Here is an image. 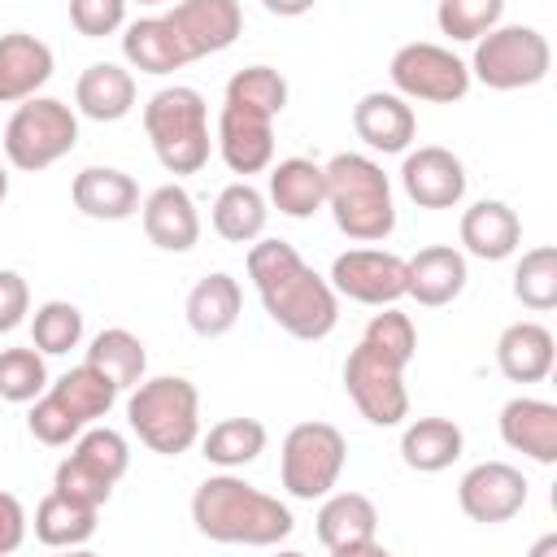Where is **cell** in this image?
I'll list each match as a JSON object with an SVG mask.
<instances>
[{"label":"cell","mask_w":557,"mask_h":557,"mask_svg":"<svg viewBox=\"0 0 557 557\" xmlns=\"http://www.w3.org/2000/svg\"><path fill=\"white\" fill-rule=\"evenodd\" d=\"M248 278L261 296V309L292 339H326L339 322V296L287 239L248 244Z\"/></svg>","instance_id":"cell-1"},{"label":"cell","mask_w":557,"mask_h":557,"mask_svg":"<svg viewBox=\"0 0 557 557\" xmlns=\"http://www.w3.org/2000/svg\"><path fill=\"white\" fill-rule=\"evenodd\" d=\"M191 522L213 544H248V548L283 544L296 531L292 509L278 496L239 479L235 470L209 474L191 492Z\"/></svg>","instance_id":"cell-2"},{"label":"cell","mask_w":557,"mask_h":557,"mask_svg":"<svg viewBox=\"0 0 557 557\" xmlns=\"http://www.w3.org/2000/svg\"><path fill=\"white\" fill-rule=\"evenodd\" d=\"M326 209L352 244H383L396 231V200L383 165L366 152H335L326 165Z\"/></svg>","instance_id":"cell-3"},{"label":"cell","mask_w":557,"mask_h":557,"mask_svg":"<svg viewBox=\"0 0 557 557\" xmlns=\"http://www.w3.org/2000/svg\"><path fill=\"white\" fill-rule=\"evenodd\" d=\"M126 422L144 448L178 457L200 440V392L183 374L139 379L126 396Z\"/></svg>","instance_id":"cell-4"},{"label":"cell","mask_w":557,"mask_h":557,"mask_svg":"<svg viewBox=\"0 0 557 557\" xmlns=\"http://www.w3.org/2000/svg\"><path fill=\"white\" fill-rule=\"evenodd\" d=\"M144 131L165 174H200L209 161V104L196 87H161L144 104Z\"/></svg>","instance_id":"cell-5"},{"label":"cell","mask_w":557,"mask_h":557,"mask_svg":"<svg viewBox=\"0 0 557 557\" xmlns=\"http://www.w3.org/2000/svg\"><path fill=\"white\" fill-rule=\"evenodd\" d=\"M4 161L13 170L39 174L48 165H57L65 152H74L78 144V113L57 100V96H30L13 109V117L4 122Z\"/></svg>","instance_id":"cell-6"},{"label":"cell","mask_w":557,"mask_h":557,"mask_svg":"<svg viewBox=\"0 0 557 557\" xmlns=\"http://www.w3.org/2000/svg\"><path fill=\"white\" fill-rule=\"evenodd\" d=\"M466 65L470 78H479L492 91H522L548 78L553 48L535 26H492L474 39V57Z\"/></svg>","instance_id":"cell-7"},{"label":"cell","mask_w":557,"mask_h":557,"mask_svg":"<svg viewBox=\"0 0 557 557\" xmlns=\"http://www.w3.org/2000/svg\"><path fill=\"white\" fill-rule=\"evenodd\" d=\"M348 461V444L331 422H296L278 448V479L292 500H322Z\"/></svg>","instance_id":"cell-8"},{"label":"cell","mask_w":557,"mask_h":557,"mask_svg":"<svg viewBox=\"0 0 557 557\" xmlns=\"http://www.w3.org/2000/svg\"><path fill=\"white\" fill-rule=\"evenodd\" d=\"M392 91H400L405 100H426V104H457L466 91H470V65L444 48V44H426V39H413V44H400L392 52Z\"/></svg>","instance_id":"cell-9"},{"label":"cell","mask_w":557,"mask_h":557,"mask_svg":"<svg viewBox=\"0 0 557 557\" xmlns=\"http://www.w3.org/2000/svg\"><path fill=\"white\" fill-rule=\"evenodd\" d=\"M344 392L357 405V413L370 426H400L409 418V387L405 366L379 357L370 344L357 339V348L344 361Z\"/></svg>","instance_id":"cell-10"},{"label":"cell","mask_w":557,"mask_h":557,"mask_svg":"<svg viewBox=\"0 0 557 557\" xmlns=\"http://www.w3.org/2000/svg\"><path fill=\"white\" fill-rule=\"evenodd\" d=\"M331 287L335 296H348L357 305H396L405 300V257L387 248H348L331 261Z\"/></svg>","instance_id":"cell-11"},{"label":"cell","mask_w":557,"mask_h":557,"mask_svg":"<svg viewBox=\"0 0 557 557\" xmlns=\"http://www.w3.org/2000/svg\"><path fill=\"white\" fill-rule=\"evenodd\" d=\"M531 496V483L518 466L509 461H479L461 474L457 483V505L470 522H483V527H496V522H509L522 513Z\"/></svg>","instance_id":"cell-12"},{"label":"cell","mask_w":557,"mask_h":557,"mask_svg":"<svg viewBox=\"0 0 557 557\" xmlns=\"http://www.w3.org/2000/svg\"><path fill=\"white\" fill-rule=\"evenodd\" d=\"M318 540L331 557L379 553V509L366 492H326L318 505Z\"/></svg>","instance_id":"cell-13"},{"label":"cell","mask_w":557,"mask_h":557,"mask_svg":"<svg viewBox=\"0 0 557 557\" xmlns=\"http://www.w3.org/2000/svg\"><path fill=\"white\" fill-rule=\"evenodd\" d=\"M213 144H218V152H222L231 174H244V178L261 174V170L274 165V117L261 113V109L222 100Z\"/></svg>","instance_id":"cell-14"},{"label":"cell","mask_w":557,"mask_h":557,"mask_svg":"<svg viewBox=\"0 0 557 557\" xmlns=\"http://www.w3.org/2000/svg\"><path fill=\"white\" fill-rule=\"evenodd\" d=\"M400 187L418 209H457L466 196V165L457 152H448L440 144L405 148Z\"/></svg>","instance_id":"cell-15"},{"label":"cell","mask_w":557,"mask_h":557,"mask_svg":"<svg viewBox=\"0 0 557 557\" xmlns=\"http://www.w3.org/2000/svg\"><path fill=\"white\" fill-rule=\"evenodd\" d=\"M165 22L174 26V35L183 39L187 57L200 61V57H213V52H226L239 35H244V9L239 0H178Z\"/></svg>","instance_id":"cell-16"},{"label":"cell","mask_w":557,"mask_h":557,"mask_svg":"<svg viewBox=\"0 0 557 557\" xmlns=\"http://www.w3.org/2000/svg\"><path fill=\"white\" fill-rule=\"evenodd\" d=\"M139 218H144V235L161 252H191L200 239V213L183 183H161L157 191H148Z\"/></svg>","instance_id":"cell-17"},{"label":"cell","mask_w":557,"mask_h":557,"mask_svg":"<svg viewBox=\"0 0 557 557\" xmlns=\"http://www.w3.org/2000/svg\"><path fill=\"white\" fill-rule=\"evenodd\" d=\"M352 131L366 148L387 157V152H405L413 144L418 117H413V104L400 91H366L352 104Z\"/></svg>","instance_id":"cell-18"},{"label":"cell","mask_w":557,"mask_h":557,"mask_svg":"<svg viewBox=\"0 0 557 557\" xmlns=\"http://www.w3.org/2000/svg\"><path fill=\"white\" fill-rule=\"evenodd\" d=\"M466 252H457L453 244H426L405 261V296H413L426 309L453 305L466 292Z\"/></svg>","instance_id":"cell-19"},{"label":"cell","mask_w":557,"mask_h":557,"mask_svg":"<svg viewBox=\"0 0 557 557\" xmlns=\"http://www.w3.org/2000/svg\"><path fill=\"white\" fill-rule=\"evenodd\" d=\"M500 440L540 461V466H553L557 461V405L553 400H540V396H513L500 405Z\"/></svg>","instance_id":"cell-20"},{"label":"cell","mask_w":557,"mask_h":557,"mask_svg":"<svg viewBox=\"0 0 557 557\" xmlns=\"http://www.w3.org/2000/svg\"><path fill=\"white\" fill-rule=\"evenodd\" d=\"M57 57L52 48L30 30L0 35V104H22L39 96V87L52 78Z\"/></svg>","instance_id":"cell-21"},{"label":"cell","mask_w":557,"mask_h":557,"mask_svg":"<svg viewBox=\"0 0 557 557\" xmlns=\"http://www.w3.org/2000/svg\"><path fill=\"white\" fill-rule=\"evenodd\" d=\"M70 196H74V209L96 222H122V218L139 213V183L117 165L78 170L70 183Z\"/></svg>","instance_id":"cell-22"},{"label":"cell","mask_w":557,"mask_h":557,"mask_svg":"<svg viewBox=\"0 0 557 557\" xmlns=\"http://www.w3.org/2000/svg\"><path fill=\"white\" fill-rule=\"evenodd\" d=\"M557 348H553V331L544 322H509L496 339V366L509 383H540L553 374Z\"/></svg>","instance_id":"cell-23"},{"label":"cell","mask_w":557,"mask_h":557,"mask_svg":"<svg viewBox=\"0 0 557 557\" xmlns=\"http://www.w3.org/2000/svg\"><path fill=\"white\" fill-rule=\"evenodd\" d=\"M461 244L479 261H505L522 244V218L505 200H474L461 213Z\"/></svg>","instance_id":"cell-24"},{"label":"cell","mask_w":557,"mask_h":557,"mask_svg":"<svg viewBox=\"0 0 557 557\" xmlns=\"http://www.w3.org/2000/svg\"><path fill=\"white\" fill-rule=\"evenodd\" d=\"M74 104L91 122H122L135 109V74L117 61H91L74 83Z\"/></svg>","instance_id":"cell-25"},{"label":"cell","mask_w":557,"mask_h":557,"mask_svg":"<svg viewBox=\"0 0 557 557\" xmlns=\"http://www.w3.org/2000/svg\"><path fill=\"white\" fill-rule=\"evenodd\" d=\"M187 326L200 335V339H222L226 331H235L239 313H244V292H239V278H231L226 270H213L205 274L191 292H187Z\"/></svg>","instance_id":"cell-26"},{"label":"cell","mask_w":557,"mask_h":557,"mask_svg":"<svg viewBox=\"0 0 557 557\" xmlns=\"http://www.w3.org/2000/svg\"><path fill=\"white\" fill-rule=\"evenodd\" d=\"M265 200L283 218H313L318 209H326V170L309 157H283L278 165H270Z\"/></svg>","instance_id":"cell-27"},{"label":"cell","mask_w":557,"mask_h":557,"mask_svg":"<svg viewBox=\"0 0 557 557\" xmlns=\"http://www.w3.org/2000/svg\"><path fill=\"white\" fill-rule=\"evenodd\" d=\"M461 448H466V435H461V426L453 418H435L431 413V418L405 422V431H400V461L409 470H418V474L448 470L461 457Z\"/></svg>","instance_id":"cell-28"},{"label":"cell","mask_w":557,"mask_h":557,"mask_svg":"<svg viewBox=\"0 0 557 557\" xmlns=\"http://www.w3.org/2000/svg\"><path fill=\"white\" fill-rule=\"evenodd\" d=\"M122 57H126L131 70H139V74H174V70H183V65L191 61L187 48H183V39H178L174 26L165 22V13L131 22L126 35H122Z\"/></svg>","instance_id":"cell-29"},{"label":"cell","mask_w":557,"mask_h":557,"mask_svg":"<svg viewBox=\"0 0 557 557\" xmlns=\"http://www.w3.org/2000/svg\"><path fill=\"white\" fill-rule=\"evenodd\" d=\"M265 222H270V200L248 183H226L213 200V231L226 239V244H252L265 235Z\"/></svg>","instance_id":"cell-30"},{"label":"cell","mask_w":557,"mask_h":557,"mask_svg":"<svg viewBox=\"0 0 557 557\" xmlns=\"http://www.w3.org/2000/svg\"><path fill=\"white\" fill-rule=\"evenodd\" d=\"M265 422L257 418H222L200 435V457L218 470H244L265 453Z\"/></svg>","instance_id":"cell-31"},{"label":"cell","mask_w":557,"mask_h":557,"mask_svg":"<svg viewBox=\"0 0 557 557\" xmlns=\"http://www.w3.org/2000/svg\"><path fill=\"white\" fill-rule=\"evenodd\" d=\"M96 522H100V509H87V505L65 500L61 492H48L35 505L30 527H35V540L48 548H83L96 535Z\"/></svg>","instance_id":"cell-32"},{"label":"cell","mask_w":557,"mask_h":557,"mask_svg":"<svg viewBox=\"0 0 557 557\" xmlns=\"http://www.w3.org/2000/svg\"><path fill=\"white\" fill-rule=\"evenodd\" d=\"M83 361H91L100 374H109V379L117 383V392L135 387V383L144 379V370H148L144 339H139L135 331H126V326H104V331L87 344V357H83Z\"/></svg>","instance_id":"cell-33"},{"label":"cell","mask_w":557,"mask_h":557,"mask_svg":"<svg viewBox=\"0 0 557 557\" xmlns=\"http://www.w3.org/2000/svg\"><path fill=\"white\" fill-rule=\"evenodd\" d=\"M57 396H61V405L83 422V426H91V422H100L109 409H113V400H117V383L109 379V374H100L91 361H78L74 370H65L57 383H48Z\"/></svg>","instance_id":"cell-34"},{"label":"cell","mask_w":557,"mask_h":557,"mask_svg":"<svg viewBox=\"0 0 557 557\" xmlns=\"http://www.w3.org/2000/svg\"><path fill=\"white\" fill-rule=\"evenodd\" d=\"M513 296L531 309V313H548L557 305V248L553 244H535L518 257L513 265Z\"/></svg>","instance_id":"cell-35"},{"label":"cell","mask_w":557,"mask_h":557,"mask_svg":"<svg viewBox=\"0 0 557 557\" xmlns=\"http://www.w3.org/2000/svg\"><path fill=\"white\" fill-rule=\"evenodd\" d=\"M30 344L44 357H65L70 348L83 344V309L70 300H44L30 313Z\"/></svg>","instance_id":"cell-36"},{"label":"cell","mask_w":557,"mask_h":557,"mask_svg":"<svg viewBox=\"0 0 557 557\" xmlns=\"http://www.w3.org/2000/svg\"><path fill=\"white\" fill-rule=\"evenodd\" d=\"M39 392H48V366L35 344L26 348H0V400L30 405Z\"/></svg>","instance_id":"cell-37"},{"label":"cell","mask_w":557,"mask_h":557,"mask_svg":"<svg viewBox=\"0 0 557 557\" xmlns=\"http://www.w3.org/2000/svg\"><path fill=\"white\" fill-rule=\"evenodd\" d=\"M361 344H370L379 357H387V361H396V366L409 370V361H413V352H418V326H413V318L400 313L396 305H383V309L366 322Z\"/></svg>","instance_id":"cell-38"},{"label":"cell","mask_w":557,"mask_h":557,"mask_svg":"<svg viewBox=\"0 0 557 557\" xmlns=\"http://www.w3.org/2000/svg\"><path fill=\"white\" fill-rule=\"evenodd\" d=\"M505 0H435V22L453 44H474L492 26H500Z\"/></svg>","instance_id":"cell-39"},{"label":"cell","mask_w":557,"mask_h":557,"mask_svg":"<svg viewBox=\"0 0 557 557\" xmlns=\"http://www.w3.org/2000/svg\"><path fill=\"white\" fill-rule=\"evenodd\" d=\"M226 100L278 117V113L287 109V78H283L274 65H244V70L231 74V83H226Z\"/></svg>","instance_id":"cell-40"},{"label":"cell","mask_w":557,"mask_h":557,"mask_svg":"<svg viewBox=\"0 0 557 557\" xmlns=\"http://www.w3.org/2000/svg\"><path fill=\"white\" fill-rule=\"evenodd\" d=\"M70 453L83 457L91 470H100V474L113 479V483L131 470V444H126V435L113 431V426H83Z\"/></svg>","instance_id":"cell-41"},{"label":"cell","mask_w":557,"mask_h":557,"mask_svg":"<svg viewBox=\"0 0 557 557\" xmlns=\"http://www.w3.org/2000/svg\"><path fill=\"white\" fill-rule=\"evenodd\" d=\"M26 431L39 440V444H48V448H65V444H74L78 440V431H83V422L61 405V396L48 387V392H39L35 400H30V413H26Z\"/></svg>","instance_id":"cell-42"},{"label":"cell","mask_w":557,"mask_h":557,"mask_svg":"<svg viewBox=\"0 0 557 557\" xmlns=\"http://www.w3.org/2000/svg\"><path fill=\"white\" fill-rule=\"evenodd\" d=\"M52 492H61L65 500H74V505H87V509H100L109 496H113V479H104L100 470H91L83 457H65V461H57V470H52Z\"/></svg>","instance_id":"cell-43"},{"label":"cell","mask_w":557,"mask_h":557,"mask_svg":"<svg viewBox=\"0 0 557 557\" xmlns=\"http://www.w3.org/2000/svg\"><path fill=\"white\" fill-rule=\"evenodd\" d=\"M126 4L131 0H70V22L83 39H104L126 26Z\"/></svg>","instance_id":"cell-44"},{"label":"cell","mask_w":557,"mask_h":557,"mask_svg":"<svg viewBox=\"0 0 557 557\" xmlns=\"http://www.w3.org/2000/svg\"><path fill=\"white\" fill-rule=\"evenodd\" d=\"M30 313V287L17 270H0V335L17 331Z\"/></svg>","instance_id":"cell-45"},{"label":"cell","mask_w":557,"mask_h":557,"mask_svg":"<svg viewBox=\"0 0 557 557\" xmlns=\"http://www.w3.org/2000/svg\"><path fill=\"white\" fill-rule=\"evenodd\" d=\"M26 531H30V518H26L22 500L13 492H0V557L17 553L26 544Z\"/></svg>","instance_id":"cell-46"},{"label":"cell","mask_w":557,"mask_h":557,"mask_svg":"<svg viewBox=\"0 0 557 557\" xmlns=\"http://www.w3.org/2000/svg\"><path fill=\"white\" fill-rule=\"evenodd\" d=\"M274 17H300V13H309L318 0H261Z\"/></svg>","instance_id":"cell-47"},{"label":"cell","mask_w":557,"mask_h":557,"mask_svg":"<svg viewBox=\"0 0 557 557\" xmlns=\"http://www.w3.org/2000/svg\"><path fill=\"white\" fill-rule=\"evenodd\" d=\"M4 196H9V174H4V161H0V205H4Z\"/></svg>","instance_id":"cell-48"},{"label":"cell","mask_w":557,"mask_h":557,"mask_svg":"<svg viewBox=\"0 0 557 557\" xmlns=\"http://www.w3.org/2000/svg\"><path fill=\"white\" fill-rule=\"evenodd\" d=\"M135 4H165V0H135Z\"/></svg>","instance_id":"cell-49"}]
</instances>
